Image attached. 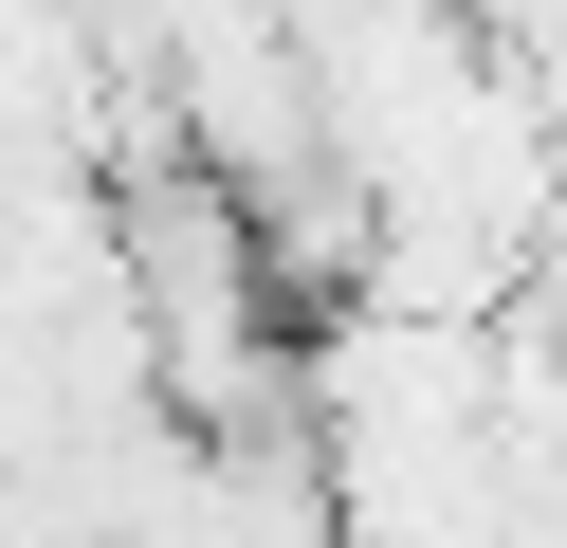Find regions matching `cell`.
<instances>
[{"label": "cell", "instance_id": "obj_2", "mask_svg": "<svg viewBox=\"0 0 567 548\" xmlns=\"http://www.w3.org/2000/svg\"><path fill=\"white\" fill-rule=\"evenodd\" d=\"M165 548H348L330 438H202V494H184Z\"/></svg>", "mask_w": 567, "mask_h": 548}, {"label": "cell", "instance_id": "obj_1", "mask_svg": "<svg viewBox=\"0 0 567 548\" xmlns=\"http://www.w3.org/2000/svg\"><path fill=\"white\" fill-rule=\"evenodd\" d=\"M165 92H184V165L202 183H238V201H311V183L348 165V128H330V92H311V55H293V19H165Z\"/></svg>", "mask_w": 567, "mask_h": 548}]
</instances>
